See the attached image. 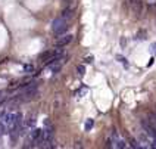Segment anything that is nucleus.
<instances>
[{"label":"nucleus","mask_w":156,"mask_h":149,"mask_svg":"<svg viewBox=\"0 0 156 149\" xmlns=\"http://www.w3.org/2000/svg\"><path fill=\"white\" fill-rule=\"evenodd\" d=\"M68 30V24H66V19L65 18H56L53 19V22H52V31H53L55 34H63L65 31Z\"/></svg>","instance_id":"obj_1"},{"label":"nucleus","mask_w":156,"mask_h":149,"mask_svg":"<svg viewBox=\"0 0 156 149\" xmlns=\"http://www.w3.org/2000/svg\"><path fill=\"white\" fill-rule=\"evenodd\" d=\"M141 126H143V129H144V134H147V137L150 139L152 146L156 148V127L150 126V124H147V122H141Z\"/></svg>","instance_id":"obj_2"},{"label":"nucleus","mask_w":156,"mask_h":149,"mask_svg":"<svg viewBox=\"0 0 156 149\" xmlns=\"http://www.w3.org/2000/svg\"><path fill=\"white\" fill-rule=\"evenodd\" d=\"M37 92H38V87H37V84L35 83H31V84H28V86H25L24 87V92H22V95L25 96V99H31V97H34L35 95H37Z\"/></svg>","instance_id":"obj_3"},{"label":"nucleus","mask_w":156,"mask_h":149,"mask_svg":"<svg viewBox=\"0 0 156 149\" xmlns=\"http://www.w3.org/2000/svg\"><path fill=\"white\" fill-rule=\"evenodd\" d=\"M112 146L113 148H127L128 145H127V142L124 140V139H121L119 136H118V133H116L115 130L112 131Z\"/></svg>","instance_id":"obj_4"},{"label":"nucleus","mask_w":156,"mask_h":149,"mask_svg":"<svg viewBox=\"0 0 156 149\" xmlns=\"http://www.w3.org/2000/svg\"><path fill=\"white\" fill-rule=\"evenodd\" d=\"M71 42H72V35H71V34H66V35L59 37V39L56 40V46H58V47H62V46L69 44Z\"/></svg>","instance_id":"obj_5"},{"label":"nucleus","mask_w":156,"mask_h":149,"mask_svg":"<svg viewBox=\"0 0 156 149\" xmlns=\"http://www.w3.org/2000/svg\"><path fill=\"white\" fill-rule=\"evenodd\" d=\"M93 126H94V120L93 118H88L87 121H85V124H84V130L85 131H90L93 129Z\"/></svg>","instance_id":"obj_6"},{"label":"nucleus","mask_w":156,"mask_h":149,"mask_svg":"<svg viewBox=\"0 0 156 149\" xmlns=\"http://www.w3.org/2000/svg\"><path fill=\"white\" fill-rule=\"evenodd\" d=\"M71 16H72V10H71V9H65V10H63V14H62V18L69 19Z\"/></svg>","instance_id":"obj_7"},{"label":"nucleus","mask_w":156,"mask_h":149,"mask_svg":"<svg viewBox=\"0 0 156 149\" xmlns=\"http://www.w3.org/2000/svg\"><path fill=\"white\" fill-rule=\"evenodd\" d=\"M77 72H78V76H80V77H84V74H85L84 65H78V67H77Z\"/></svg>","instance_id":"obj_8"},{"label":"nucleus","mask_w":156,"mask_h":149,"mask_svg":"<svg viewBox=\"0 0 156 149\" xmlns=\"http://www.w3.org/2000/svg\"><path fill=\"white\" fill-rule=\"evenodd\" d=\"M24 69L27 71V72H33V69H34V67L31 65V64H27V65H24Z\"/></svg>","instance_id":"obj_9"},{"label":"nucleus","mask_w":156,"mask_h":149,"mask_svg":"<svg viewBox=\"0 0 156 149\" xmlns=\"http://www.w3.org/2000/svg\"><path fill=\"white\" fill-rule=\"evenodd\" d=\"M93 59H94L93 56H87V58L84 59V62H85V64H92V62H93Z\"/></svg>","instance_id":"obj_10"},{"label":"nucleus","mask_w":156,"mask_h":149,"mask_svg":"<svg viewBox=\"0 0 156 149\" xmlns=\"http://www.w3.org/2000/svg\"><path fill=\"white\" fill-rule=\"evenodd\" d=\"M150 52H152L153 55H156V43H153V44L150 46Z\"/></svg>","instance_id":"obj_11"}]
</instances>
